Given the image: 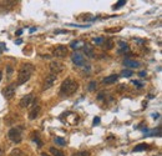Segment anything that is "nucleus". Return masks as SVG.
I'll return each instance as SVG.
<instances>
[{
  "instance_id": "nucleus-1",
  "label": "nucleus",
  "mask_w": 162,
  "mask_h": 156,
  "mask_svg": "<svg viewBox=\"0 0 162 156\" xmlns=\"http://www.w3.org/2000/svg\"><path fill=\"white\" fill-rule=\"evenodd\" d=\"M35 70L33 64L30 62H26V64H23L19 69V74H18V84L16 85H23L25 84L26 81H29V79L31 78L33 72Z\"/></svg>"
},
{
  "instance_id": "nucleus-21",
  "label": "nucleus",
  "mask_w": 162,
  "mask_h": 156,
  "mask_svg": "<svg viewBox=\"0 0 162 156\" xmlns=\"http://www.w3.org/2000/svg\"><path fill=\"white\" fill-rule=\"evenodd\" d=\"M84 49L86 51V54H89L90 56H92V54H94V51H92V48L89 46V45H84Z\"/></svg>"
},
{
  "instance_id": "nucleus-16",
  "label": "nucleus",
  "mask_w": 162,
  "mask_h": 156,
  "mask_svg": "<svg viewBox=\"0 0 162 156\" xmlns=\"http://www.w3.org/2000/svg\"><path fill=\"white\" fill-rule=\"evenodd\" d=\"M147 147H149V145H147V144H139L137 146H135L133 151H135V152H137V151H143V150H146Z\"/></svg>"
},
{
  "instance_id": "nucleus-32",
  "label": "nucleus",
  "mask_w": 162,
  "mask_h": 156,
  "mask_svg": "<svg viewBox=\"0 0 162 156\" xmlns=\"http://www.w3.org/2000/svg\"><path fill=\"white\" fill-rule=\"evenodd\" d=\"M21 43H23V40H21V39H18V40L15 41V44H18V45H19V44H21Z\"/></svg>"
},
{
  "instance_id": "nucleus-23",
  "label": "nucleus",
  "mask_w": 162,
  "mask_h": 156,
  "mask_svg": "<svg viewBox=\"0 0 162 156\" xmlns=\"http://www.w3.org/2000/svg\"><path fill=\"white\" fill-rule=\"evenodd\" d=\"M72 156H90V152L89 151H80V152H75Z\"/></svg>"
},
{
  "instance_id": "nucleus-7",
  "label": "nucleus",
  "mask_w": 162,
  "mask_h": 156,
  "mask_svg": "<svg viewBox=\"0 0 162 156\" xmlns=\"http://www.w3.org/2000/svg\"><path fill=\"white\" fill-rule=\"evenodd\" d=\"M49 69H50V71L53 72V75H57L64 70V65L59 61H51L49 64Z\"/></svg>"
},
{
  "instance_id": "nucleus-11",
  "label": "nucleus",
  "mask_w": 162,
  "mask_h": 156,
  "mask_svg": "<svg viewBox=\"0 0 162 156\" xmlns=\"http://www.w3.org/2000/svg\"><path fill=\"white\" fill-rule=\"evenodd\" d=\"M129 50V45H127L125 41H119L117 43V53L119 54H123Z\"/></svg>"
},
{
  "instance_id": "nucleus-9",
  "label": "nucleus",
  "mask_w": 162,
  "mask_h": 156,
  "mask_svg": "<svg viewBox=\"0 0 162 156\" xmlns=\"http://www.w3.org/2000/svg\"><path fill=\"white\" fill-rule=\"evenodd\" d=\"M33 100H34V95H33V94H27V95H25L21 100H20L19 105H20V107L25 109V107L30 106V104L33 102Z\"/></svg>"
},
{
  "instance_id": "nucleus-27",
  "label": "nucleus",
  "mask_w": 162,
  "mask_h": 156,
  "mask_svg": "<svg viewBox=\"0 0 162 156\" xmlns=\"http://www.w3.org/2000/svg\"><path fill=\"white\" fill-rule=\"evenodd\" d=\"M132 84H133V85H135V86H137V88H142V86H143L142 84H140V82H139V81H133V82H132Z\"/></svg>"
},
{
  "instance_id": "nucleus-19",
  "label": "nucleus",
  "mask_w": 162,
  "mask_h": 156,
  "mask_svg": "<svg viewBox=\"0 0 162 156\" xmlns=\"http://www.w3.org/2000/svg\"><path fill=\"white\" fill-rule=\"evenodd\" d=\"M105 41V39L102 36H99V37H94V39H92V43H94L95 45H101L102 43H104Z\"/></svg>"
},
{
  "instance_id": "nucleus-15",
  "label": "nucleus",
  "mask_w": 162,
  "mask_h": 156,
  "mask_svg": "<svg viewBox=\"0 0 162 156\" xmlns=\"http://www.w3.org/2000/svg\"><path fill=\"white\" fill-rule=\"evenodd\" d=\"M50 152H51V154H53L54 156H65L64 152L61 151V150H57L56 147H50Z\"/></svg>"
},
{
  "instance_id": "nucleus-28",
  "label": "nucleus",
  "mask_w": 162,
  "mask_h": 156,
  "mask_svg": "<svg viewBox=\"0 0 162 156\" xmlns=\"http://www.w3.org/2000/svg\"><path fill=\"white\" fill-rule=\"evenodd\" d=\"M100 124V117H95L94 119V125H99Z\"/></svg>"
},
{
  "instance_id": "nucleus-4",
  "label": "nucleus",
  "mask_w": 162,
  "mask_h": 156,
  "mask_svg": "<svg viewBox=\"0 0 162 156\" xmlns=\"http://www.w3.org/2000/svg\"><path fill=\"white\" fill-rule=\"evenodd\" d=\"M15 90H16V84H9L6 85L4 89H3V96L5 99H11L14 95H15Z\"/></svg>"
},
{
  "instance_id": "nucleus-2",
  "label": "nucleus",
  "mask_w": 162,
  "mask_h": 156,
  "mask_svg": "<svg viewBox=\"0 0 162 156\" xmlns=\"http://www.w3.org/2000/svg\"><path fill=\"white\" fill-rule=\"evenodd\" d=\"M77 89H79L77 81H75L74 79H71V78H67V79H65L63 81V84H61L60 94L64 96H70L72 94L76 92Z\"/></svg>"
},
{
  "instance_id": "nucleus-18",
  "label": "nucleus",
  "mask_w": 162,
  "mask_h": 156,
  "mask_svg": "<svg viewBox=\"0 0 162 156\" xmlns=\"http://www.w3.org/2000/svg\"><path fill=\"white\" fill-rule=\"evenodd\" d=\"M71 48L72 49H80V48H84V45H82L81 41H72Z\"/></svg>"
},
{
  "instance_id": "nucleus-5",
  "label": "nucleus",
  "mask_w": 162,
  "mask_h": 156,
  "mask_svg": "<svg viewBox=\"0 0 162 156\" xmlns=\"http://www.w3.org/2000/svg\"><path fill=\"white\" fill-rule=\"evenodd\" d=\"M71 60L76 66H85L86 65V59H85L84 55L80 54V53H74L72 54Z\"/></svg>"
},
{
  "instance_id": "nucleus-22",
  "label": "nucleus",
  "mask_w": 162,
  "mask_h": 156,
  "mask_svg": "<svg viewBox=\"0 0 162 156\" xmlns=\"http://www.w3.org/2000/svg\"><path fill=\"white\" fill-rule=\"evenodd\" d=\"M125 4H126V0H120V1L116 3V5H113V9H119V8H121V6H123Z\"/></svg>"
},
{
  "instance_id": "nucleus-6",
  "label": "nucleus",
  "mask_w": 162,
  "mask_h": 156,
  "mask_svg": "<svg viewBox=\"0 0 162 156\" xmlns=\"http://www.w3.org/2000/svg\"><path fill=\"white\" fill-rule=\"evenodd\" d=\"M67 54H69V49L64 45H59L53 51V55L55 58H65Z\"/></svg>"
},
{
  "instance_id": "nucleus-35",
  "label": "nucleus",
  "mask_w": 162,
  "mask_h": 156,
  "mask_svg": "<svg viewBox=\"0 0 162 156\" xmlns=\"http://www.w3.org/2000/svg\"><path fill=\"white\" fill-rule=\"evenodd\" d=\"M152 116L155 117V119H157V117H158V116H160V115H158V114H153V115H152Z\"/></svg>"
},
{
  "instance_id": "nucleus-37",
  "label": "nucleus",
  "mask_w": 162,
  "mask_h": 156,
  "mask_svg": "<svg viewBox=\"0 0 162 156\" xmlns=\"http://www.w3.org/2000/svg\"><path fill=\"white\" fill-rule=\"evenodd\" d=\"M1 78H3V74H1V71H0V81H1Z\"/></svg>"
},
{
  "instance_id": "nucleus-33",
  "label": "nucleus",
  "mask_w": 162,
  "mask_h": 156,
  "mask_svg": "<svg viewBox=\"0 0 162 156\" xmlns=\"http://www.w3.org/2000/svg\"><path fill=\"white\" fill-rule=\"evenodd\" d=\"M3 154H4V150H3V149L0 147V156H3Z\"/></svg>"
},
{
  "instance_id": "nucleus-14",
  "label": "nucleus",
  "mask_w": 162,
  "mask_h": 156,
  "mask_svg": "<svg viewBox=\"0 0 162 156\" xmlns=\"http://www.w3.org/2000/svg\"><path fill=\"white\" fill-rule=\"evenodd\" d=\"M9 156H25V155H24V152L20 149H14V150L10 151Z\"/></svg>"
},
{
  "instance_id": "nucleus-26",
  "label": "nucleus",
  "mask_w": 162,
  "mask_h": 156,
  "mask_svg": "<svg viewBox=\"0 0 162 156\" xmlns=\"http://www.w3.org/2000/svg\"><path fill=\"white\" fill-rule=\"evenodd\" d=\"M113 46V44H112V40H107V46H106V49H111V48Z\"/></svg>"
},
{
  "instance_id": "nucleus-36",
  "label": "nucleus",
  "mask_w": 162,
  "mask_h": 156,
  "mask_svg": "<svg viewBox=\"0 0 162 156\" xmlns=\"http://www.w3.org/2000/svg\"><path fill=\"white\" fill-rule=\"evenodd\" d=\"M41 156H50V155L46 154V152H43V154H41Z\"/></svg>"
},
{
  "instance_id": "nucleus-3",
  "label": "nucleus",
  "mask_w": 162,
  "mask_h": 156,
  "mask_svg": "<svg viewBox=\"0 0 162 156\" xmlns=\"http://www.w3.org/2000/svg\"><path fill=\"white\" fill-rule=\"evenodd\" d=\"M8 137L13 141V143L19 144L20 141H21V137H23L21 136V131H20L18 127H11V129L9 130V133H8Z\"/></svg>"
},
{
  "instance_id": "nucleus-31",
  "label": "nucleus",
  "mask_w": 162,
  "mask_h": 156,
  "mask_svg": "<svg viewBox=\"0 0 162 156\" xmlns=\"http://www.w3.org/2000/svg\"><path fill=\"white\" fill-rule=\"evenodd\" d=\"M8 72H9V75L13 74V68L11 66H8Z\"/></svg>"
},
{
  "instance_id": "nucleus-30",
  "label": "nucleus",
  "mask_w": 162,
  "mask_h": 156,
  "mask_svg": "<svg viewBox=\"0 0 162 156\" xmlns=\"http://www.w3.org/2000/svg\"><path fill=\"white\" fill-rule=\"evenodd\" d=\"M23 34V29H20V30H18L16 31V36H20Z\"/></svg>"
},
{
  "instance_id": "nucleus-34",
  "label": "nucleus",
  "mask_w": 162,
  "mask_h": 156,
  "mask_svg": "<svg viewBox=\"0 0 162 156\" xmlns=\"http://www.w3.org/2000/svg\"><path fill=\"white\" fill-rule=\"evenodd\" d=\"M35 30H36V27H31V29H30V33H34Z\"/></svg>"
},
{
  "instance_id": "nucleus-29",
  "label": "nucleus",
  "mask_w": 162,
  "mask_h": 156,
  "mask_svg": "<svg viewBox=\"0 0 162 156\" xmlns=\"http://www.w3.org/2000/svg\"><path fill=\"white\" fill-rule=\"evenodd\" d=\"M139 75L141 76V78H143V76H146V71H140Z\"/></svg>"
},
{
  "instance_id": "nucleus-13",
  "label": "nucleus",
  "mask_w": 162,
  "mask_h": 156,
  "mask_svg": "<svg viewBox=\"0 0 162 156\" xmlns=\"http://www.w3.org/2000/svg\"><path fill=\"white\" fill-rule=\"evenodd\" d=\"M117 79H119V76H117V75H110V76H106L104 80H102V82H104L105 85H110V84L116 82Z\"/></svg>"
},
{
  "instance_id": "nucleus-25",
  "label": "nucleus",
  "mask_w": 162,
  "mask_h": 156,
  "mask_svg": "<svg viewBox=\"0 0 162 156\" xmlns=\"http://www.w3.org/2000/svg\"><path fill=\"white\" fill-rule=\"evenodd\" d=\"M96 86H97V82H96V81H91L90 85H89V90H90V91H92V90L96 89Z\"/></svg>"
},
{
  "instance_id": "nucleus-20",
  "label": "nucleus",
  "mask_w": 162,
  "mask_h": 156,
  "mask_svg": "<svg viewBox=\"0 0 162 156\" xmlns=\"http://www.w3.org/2000/svg\"><path fill=\"white\" fill-rule=\"evenodd\" d=\"M33 141H34V143H36V144H37V147H41V146H43V141L40 140L37 135H36V136H34V137H33Z\"/></svg>"
},
{
  "instance_id": "nucleus-10",
  "label": "nucleus",
  "mask_w": 162,
  "mask_h": 156,
  "mask_svg": "<svg viewBox=\"0 0 162 156\" xmlns=\"http://www.w3.org/2000/svg\"><path fill=\"white\" fill-rule=\"evenodd\" d=\"M40 111H41V107L39 105H34V107L30 110V112H29V119L35 120L36 117L40 115Z\"/></svg>"
},
{
  "instance_id": "nucleus-17",
  "label": "nucleus",
  "mask_w": 162,
  "mask_h": 156,
  "mask_svg": "<svg viewBox=\"0 0 162 156\" xmlns=\"http://www.w3.org/2000/svg\"><path fill=\"white\" fill-rule=\"evenodd\" d=\"M54 141L59 145V146H65V145H66V141H65V139H63V137L56 136V137L54 139Z\"/></svg>"
},
{
  "instance_id": "nucleus-12",
  "label": "nucleus",
  "mask_w": 162,
  "mask_h": 156,
  "mask_svg": "<svg viewBox=\"0 0 162 156\" xmlns=\"http://www.w3.org/2000/svg\"><path fill=\"white\" fill-rule=\"evenodd\" d=\"M123 65L126 68H131V69H137L140 66V62L139 61H135V60H130V59H126L123 61Z\"/></svg>"
},
{
  "instance_id": "nucleus-8",
  "label": "nucleus",
  "mask_w": 162,
  "mask_h": 156,
  "mask_svg": "<svg viewBox=\"0 0 162 156\" xmlns=\"http://www.w3.org/2000/svg\"><path fill=\"white\" fill-rule=\"evenodd\" d=\"M55 81H56V75H53V74L47 75V76H46V79H45V81H44L43 90H44V91H45V90H49L51 86L55 84Z\"/></svg>"
},
{
  "instance_id": "nucleus-24",
  "label": "nucleus",
  "mask_w": 162,
  "mask_h": 156,
  "mask_svg": "<svg viewBox=\"0 0 162 156\" xmlns=\"http://www.w3.org/2000/svg\"><path fill=\"white\" fill-rule=\"evenodd\" d=\"M121 74H122V76H125V78H130V76H132L133 72H132V70H123Z\"/></svg>"
}]
</instances>
